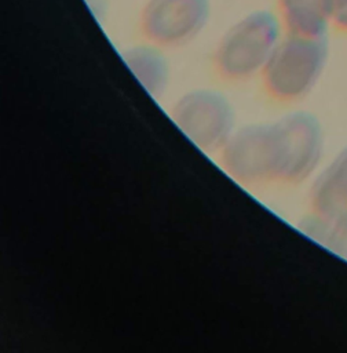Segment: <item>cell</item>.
<instances>
[{
  "label": "cell",
  "mask_w": 347,
  "mask_h": 353,
  "mask_svg": "<svg viewBox=\"0 0 347 353\" xmlns=\"http://www.w3.org/2000/svg\"><path fill=\"white\" fill-rule=\"evenodd\" d=\"M328 57L326 36L308 37L285 32L260 74L266 94L280 103L302 101L318 84Z\"/></svg>",
  "instance_id": "2"
},
{
  "label": "cell",
  "mask_w": 347,
  "mask_h": 353,
  "mask_svg": "<svg viewBox=\"0 0 347 353\" xmlns=\"http://www.w3.org/2000/svg\"><path fill=\"white\" fill-rule=\"evenodd\" d=\"M285 34L280 15L255 10L235 21L216 43L212 63L226 81L241 83L260 76Z\"/></svg>",
  "instance_id": "1"
},
{
  "label": "cell",
  "mask_w": 347,
  "mask_h": 353,
  "mask_svg": "<svg viewBox=\"0 0 347 353\" xmlns=\"http://www.w3.org/2000/svg\"><path fill=\"white\" fill-rule=\"evenodd\" d=\"M300 229L310 239L347 259V215L326 218L311 212L302 221Z\"/></svg>",
  "instance_id": "10"
},
{
  "label": "cell",
  "mask_w": 347,
  "mask_h": 353,
  "mask_svg": "<svg viewBox=\"0 0 347 353\" xmlns=\"http://www.w3.org/2000/svg\"><path fill=\"white\" fill-rule=\"evenodd\" d=\"M308 201L313 214L326 218L347 215V145L314 174Z\"/></svg>",
  "instance_id": "7"
},
{
  "label": "cell",
  "mask_w": 347,
  "mask_h": 353,
  "mask_svg": "<svg viewBox=\"0 0 347 353\" xmlns=\"http://www.w3.org/2000/svg\"><path fill=\"white\" fill-rule=\"evenodd\" d=\"M332 28L347 33V0H341L332 18Z\"/></svg>",
  "instance_id": "11"
},
{
  "label": "cell",
  "mask_w": 347,
  "mask_h": 353,
  "mask_svg": "<svg viewBox=\"0 0 347 353\" xmlns=\"http://www.w3.org/2000/svg\"><path fill=\"white\" fill-rule=\"evenodd\" d=\"M169 116L182 134L205 153H219L238 127L233 102L212 87L183 92L172 103Z\"/></svg>",
  "instance_id": "4"
},
{
  "label": "cell",
  "mask_w": 347,
  "mask_h": 353,
  "mask_svg": "<svg viewBox=\"0 0 347 353\" xmlns=\"http://www.w3.org/2000/svg\"><path fill=\"white\" fill-rule=\"evenodd\" d=\"M211 17L209 0H147L139 28L143 37L164 48L194 40Z\"/></svg>",
  "instance_id": "6"
},
{
  "label": "cell",
  "mask_w": 347,
  "mask_h": 353,
  "mask_svg": "<svg viewBox=\"0 0 347 353\" xmlns=\"http://www.w3.org/2000/svg\"><path fill=\"white\" fill-rule=\"evenodd\" d=\"M341 0H278V15L286 33L325 37Z\"/></svg>",
  "instance_id": "9"
},
{
  "label": "cell",
  "mask_w": 347,
  "mask_h": 353,
  "mask_svg": "<svg viewBox=\"0 0 347 353\" xmlns=\"http://www.w3.org/2000/svg\"><path fill=\"white\" fill-rule=\"evenodd\" d=\"M165 48L151 41L138 43L124 48L121 58L147 94L160 98L171 81V63Z\"/></svg>",
  "instance_id": "8"
},
{
  "label": "cell",
  "mask_w": 347,
  "mask_h": 353,
  "mask_svg": "<svg viewBox=\"0 0 347 353\" xmlns=\"http://www.w3.org/2000/svg\"><path fill=\"white\" fill-rule=\"evenodd\" d=\"M280 148V183L296 185L311 179L322 164L325 132L318 117L307 110H292L275 119Z\"/></svg>",
  "instance_id": "5"
},
{
  "label": "cell",
  "mask_w": 347,
  "mask_h": 353,
  "mask_svg": "<svg viewBox=\"0 0 347 353\" xmlns=\"http://www.w3.org/2000/svg\"><path fill=\"white\" fill-rule=\"evenodd\" d=\"M218 154L227 175L244 186L280 183L281 148L275 120L238 124Z\"/></svg>",
  "instance_id": "3"
}]
</instances>
